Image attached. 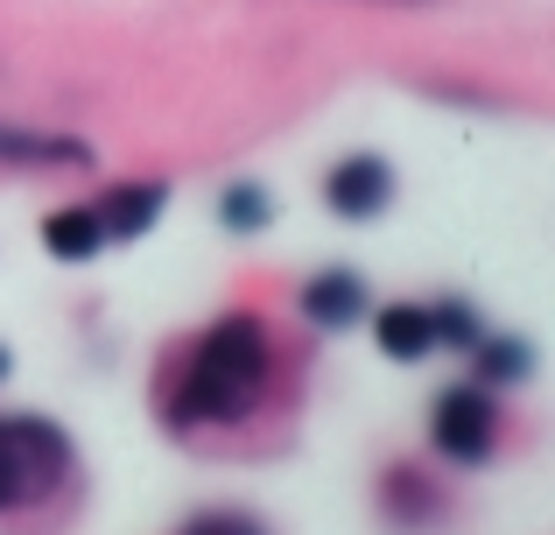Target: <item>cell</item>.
Wrapping results in <instances>:
<instances>
[{"label": "cell", "mask_w": 555, "mask_h": 535, "mask_svg": "<svg viewBox=\"0 0 555 535\" xmlns=\"http://www.w3.org/2000/svg\"><path fill=\"white\" fill-rule=\"evenodd\" d=\"M274 373V339L260 317L232 310L218 317L211 331L197 339L177 395H169V430H204V423H240L260 395H268Z\"/></svg>", "instance_id": "obj_1"}, {"label": "cell", "mask_w": 555, "mask_h": 535, "mask_svg": "<svg viewBox=\"0 0 555 535\" xmlns=\"http://www.w3.org/2000/svg\"><path fill=\"white\" fill-rule=\"evenodd\" d=\"M70 472H78V451H70L64 423L0 416V514H28L42 500H56Z\"/></svg>", "instance_id": "obj_2"}, {"label": "cell", "mask_w": 555, "mask_h": 535, "mask_svg": "<svg viewBox=\"0 0 555 535\" xmlns=\"http://www.w3.org/2000/svg\"><path fill=\"white\" fill-rule=\"evenodd\" d=\"M429 444L450 466H486L492 444H500V402H492V387H478V381L443 387L429 402Z\"/></svg>", "instance_id": "obj_3"}, {"label": "cell", "mask_w": 555, "mask_h": 535, "mask_svg": "<svg viewBox=\"0 0 555 535\" xmlns=\"http://www.w3.org/2000/svg\"><path fill=\"white\" fill-rule=\"evenodd\" d=\"M324 205L338 212V219H352V226L387 219V205H393V163H387V155H373V149H359V155H345V163H331Z\"/></svg>", "instance_id": "obj_4"}, {"label": "cell", "mask_w": 555, "mask_h": 535, "mask_svg": "<svg viewBox=\"0 0 555 535\" xmlns=\"http://www.w3.org/2000/svg\"><path fill=\"white\" fill-rule=\"evenodd\" d=\"M92 141L85 135H50V127H14L0 120V169H92Z\"/></svg>", "instance_id": "obj_5"}, {"label": "cell", "mask_w": 555, "mask_h": 535, "mask_svg": "<svg viewBox=\"0 0 555 535\" xmlns=\"http://www.w3.org/2000/svg\"><path fill=\"white\" fill-rule=\"evenodd\" d=\"M366 303H373V289H366V275H352V268H324V275L302 282V317H310L317 331H352L359 317H366Z\"/></svg>", "instance_id": "obj_6"}, {"label": "cell", "mask_w": 555, "mask_h": 535, "mask_svg": "<svg viewBox=\"0 0 555 535\" xmlns=\"http://www.w3.org/2000/svg\"><path fill=\"white\" fill-rule=\"evenodd\" d=\"M99 233H106V247H127V240H141L155 219L169 212V183H113L106 198H99Z\"/></svg>", "instance_id": "obj_7"}, {"label": "cell", "mask_w": 555, "mask_h": 535, "mask_svg": "<svg viewBox=\"0 0 555 535\" xmlns=\"http://www.w3.org/2000/svg\"><path fill=\"white\" fill-rule=\"evenodd\" d=\"M379 508H387V522H401V528H429V522H443V486H436L429 472H415V466H393L387 480H379Z\"/></svg>", "instance_id": "obj_8"}, {"label": "cell", "mask_w": 555, "mask_h": 535, "mask_svg": "<svg viewBox=\"0 0 555 535\" xmlns=\"http://www.w3.org/2000/svg\"><path fill=\"white\" fill-rule=\"evenodd\" d=\"M379 331V353L401 359V367H415V359L436 353V324H429V303H387V310L373 317Z\"/></svg>", "instance_id": "obj_9"}, {"label": "cell", "mask_w": 555, "mask_h": 535, "mask_svg": "<svg viewBox=\"0 0 555 535\" xmlns=\"http://www.w3.org/2000/svg\"><path fill=\"white\" fill-rule=\"evenodd\" d=\"M42 247L56 254V262H92V254H106V233H99V212L92 205H70V212H50L42 219Z\"/></svg>", "instance_id": "obj_10"}, {"label": "cell", "mask_w": 555, "mask_h": 535, "mask_svg": "<svg viewBox=\"0 0 555 535\" xmlns=\"http://www.w3.org/2000/svg\"><path fill=\"white\" fill-rule=\"evenodd\" d=\"M534 373V345L528 339H478L472 345V381L478 387H520Z\"/></svg>", "instance_id": "obj_11"}, {"label": "cell", "mask_w": 555, "mask_h": 535, "mask_svg": "<svg viewBox=\"0 0 555 535\" xmlns=\"http://www.w3.org/2000/svg\"><path fill=\"white\" fill-rule=\"evenodd\" d=\"M218 226L240 233V240L268 233L274 226V191H260V183H225V191H218Z\"/></svg>", "instance_id": "obj_12"}, {"label": "cell", "mask_w": 555, "mask_h": 535, "mask_svg": "<svg viewBox=\"0 0 555 535\" xmlns=\"http://www.w3.org/2000/svg\"><path fill=\"white\" fill-rule=\"evenodd\" d=\"M429 324H436V345H450V353H472L486 331H478V310L464 296H443V303H429Z\"/></svg>", "instance_id": "obj_13"}, {"label": "cell", "mask_w": 555, "mask_h": 535, "mask_svg": "<svg viewBox=\"0 0 555 535\" xmlns=\"http://www.w3.org/2000/svg\"><path fill=\"white\" fill-rule=\"evenodd\" d=\"M183 535H268L254 522V514H240V508H211V514H190Z\"/></svg>", "instance_id": "obj_14"}, {"label": "cell", "mask_w": 555, "mask_h": 535, "mask_svg": "<svg viewBox=\"0 0 555 535\" xmlns=\"http://www.w3.org/2000/svg\"><path fill=\"white\" fill-rule=\"evenodd\" d=\"M8 373H14V359H8V345H0V381H8Z\"/></svg>", "instance_id": "obj_15"}, {"label": "cell", "mask_w": 555, "mask_h": 535, "mask_svg": "<svg viewBox=\"0 0 555 535\" xmlns=\"http://www.w3.org/2000/svg\"><path fill=\"white\" fill-rule=\"evenodd\" d=\"M393 8H429V0H393Z\"/></svg>", "instance_id": "obj_16"}]
</instances>
